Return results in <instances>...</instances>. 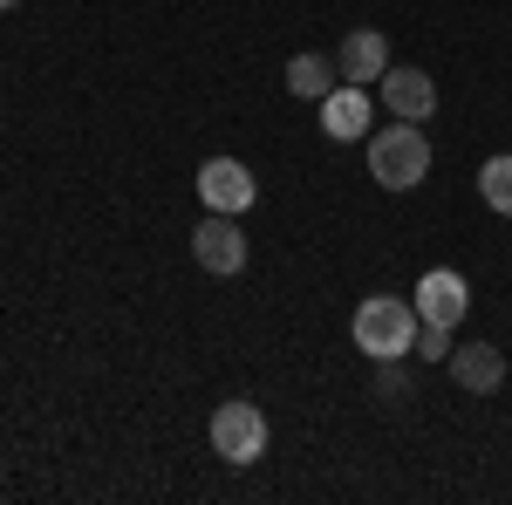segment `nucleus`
Instances as JSON below:
<instances>
[{
    "mask_svg": "<svg viewBox=\"0 0 512 505\" xmlns=\"http://www.w3.org/2000/svg\"><path fill=\"white\" fill-rule=\"evenodd\" d=\"M383 103L396 123H424L437 110V82L424 69H383Z\"/></svg>",
    "mask_w": 512,
    "mask_h": 505,
    "instance_id": "nucleus-8",
    "label": "nucleus"
},
{
    "mask_svg": "<svg viewBox=\"0 0 512 505\" xmlns=\"http://www.w3.org/2000/svg\"><path fill=\"white\" fill-rule=\"evenodd\" d=\"M451 335H458V328H437V321H424V328H417V362H451Z\"/></svg>",
    "mask_w": 512,
    "mask_h": 505,
    "instance_id": "nucleus-14",
    "label": "nucleus"
},
{
    "mask_svg": "<svg viewBox=\"0 0 512 505\" xmlns=\"http://www.w3.org/2000/svg\"><path fill=\"white\" fill-rule=\"evenodd\" d=\"M355 349L369 355V362H390V355H410L417 349V301H396V294H369L362 308H355Z\"/></svg>",
    "mask_w": 512,
    "mask_h": 505,
    "instance_id": "nucleus-1",
    "label": "nucleus"
},
{
    "mask_svg": "<svg viewBox=\"0 0 512 505\" xmlns=\"http://www.w3.org/2000/svg\"><path fill=\"white\" fill-rule=\"evenodd\" d=\"M451 376L472 396H492V389L506 383V355L492 349V342H465V349H451Z\"/></svg>",
    "mask_w": 512,
    "mask_h": 505,
    "instance_id": "nucleus-10",
    "label": "nucleus"
},
{
    "mask_svg": "<svg viewBox=\"0 0 512 505\" xmlns=\"http://www.w3.org/2000/svg\"><path fill=\"white\" fill-rule=\"evenodd\" d=\"M369 178L383 192H410L431 178V137L417 123H396V130H376L369 137Z\"/></svg>",
    "mask_w": 512,
    "mask_h": 505,
    "instance_id": "nucleus-2",
    "label": "nucleus"
},
{
    "mask_svg": "<svg viewBox=\"0 0 512 505\" xmlns=\"http://www.w3.org/2000/svg\"><path fill=\"white\" fill-rule=\"evenodd\" d=\"M198 198L212 205V212H246L253 198H260V185H253V171L239 164V157H212V164H198Z\"/></svg>",
    "mask_w": 512,
    "mask_h": 505,
    "instance_id": "nucleus-6",
    "label": "nucleus"
},
{
    "mask_svg": "<svg viewBox=\"0 0 512 505\" xmlns=\"http://www.w3.org/2000/svg\"><path fill=\"white\" fill-rule=\"evenodd\" d=\"M376 396H383V403H417V376L403 369V355L376 362Z\"/></svg>",
    "mask_w": 512,
    "mask_h": 505,
    "instance_id": "nucleus-13",
    "label": "nucleus"
},
{
    "mask_svg": "<svg viewBox=\"0 0 512 505\" xmlns=\"http://www.w3.org/2000/svg\"><path fill=\"white\" fill-rule=\"evenodd\" d=\"M7 7H14V0H0V14H7Z\"/></svg>",
    "mask_w": 512,
    "mask_h": 505,
    "instance_id": "nucleus-15",
    "label": "nucleus"
},
{
    "mask_svg": "<svg viewBox=\"0 0 512 505\" xmlns=\"http://www.w3.org/2000/svg\"><path fill=\"white\" fill-rule=\"evenodd\" d=\"M369 117H376V103H369L362 82H335V89L321 96V130H328L335 144H355V137L369 130Z\"/></svg>",
    "mask_w": 512,
    "mask_h": 505,
    "instance_id": "nucleus-7",
    "label": "nucleus"
},
{
    "mask_svg": "<svg viewBox=\"0 0 512 505\" xmlns=\"http://www.w3.org/2000/svg\"><path fill=\"white\" fill-rule=\"evenodd\" d=\"M335 69H342V82H383V69H390L383 28H355V35L342 41V55H335Z\"/></svg>",
    "mask_w": 512,
    "mask_h": 505,
    "instance_id": "nucleus-9",
    "label": "nucleus"
},
{
    "mask_svg": "<svg viewBox=\"0 0 512 505\" xmlns=\"http://www.w3.org/2000/svg\"><path fill=\"white\" fill-rule=\"evenodd\" d=\"M192 260H198L205 273H219V280L246 267V233H239L233 212H212V219L192 233Z\"/></svg>",
    "mask_w": 512,
    "mask_h": 505,
    "instance_id": "nucleus-4",
    "label": "nucleus"
},
{
    "mask_svg": "<svg viewBox=\"0 0 512 505\" xmlns=\"http://www.w3.org/2000/svg\"><path fill=\"white\" fill-rule=\"evenodd\" d=\"M212 451L239 471L260 465V458H267V417H260V403H246V396L219 403V410H212Z\"/></svg>",
    "mask_w": 512,
    "mask_h": 505,
    "instance_id": "nucleus-3",
    "label": "nucleus"
},
{
    "mask_svg": "<svg viewBox=\"0 0 512 505\" xmlns=\"http://www.w3.org/2000/svg\"><path fill=\"white\" fill-rule=\"evenodd\" d=\"M417 321H437V328H458L465 321V308H472V287H465V273L451 267H431L424 280H417Z\"/></svg>",
    "mask_w": 512,
    "mask_h": 505,
    "instance_id": "nucleus-5",
    "label": "nucleus"
},
{
    "mask_svg": "<svg viewBox=\"0 0 512 505\" xmlns=\"http://www.w3.org/2000/svg\"><path fill=\"white\" fill-rule=\"evenodd\" d=\"M478 198H485L499 219H512V157H485V171H478Z\"/></svg>",
    "mask_w": 512,
    "mask_h": 505,
    "instance_id": "nucleus-12",
    "label": "nucleus"
},
{
    "mask_svg": "<svg viewBox=\"0 0 512 505\" xmlns=\"http://www.w3.org/2000/svg\"><path fill=\"white\" fill-rule=\"evenodd\" d=\"M335 82H342V69H335L328 55H294V62H287V96H301V103H321Z\"/></svg>",
    "mask_w": 512,
    "mask_h": 505,
    "instance_id": "nucleus-11",
    "label": "nucleus"
}]
</instances>
